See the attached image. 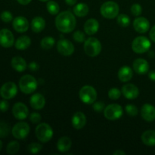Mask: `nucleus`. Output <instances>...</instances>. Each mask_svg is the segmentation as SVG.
<instances>
[{
	"label": "nucleus",
	"mask_w": 155,
	"mask_h": 155,
	"mask_svg": "<svg viewBox=\"0 0 155 155\" xmlns=\"http://www.w3.org/2000/svg\"><path fill=\"white\" fill-rule=\"evenodd\" d=\"M149 36H150V38H151V40H152L153 42H155V25L151 29Z\"/></svg>",
	"instance_id": "c03bdc74"
},
{
	"label": "nucleus",
	"mask_w": 155,
	"mask_h": 155,
	"mask_svg": "<svg viewBox=\"0 0 155 155\" xmlns=\"http://www.w3.org/2000/svg\"><path fill=\"white\" fill-rule=\"evenodd\" d=\"M89 6L86 3H78L74 8V13L75 14L76 16L80 18L86 16L89 13Z\"/></svg>",
	"instance_id": "cd10ccee"
},
{
	"label": "nucleus",
	"mask_w": 155,
	"mask_h": 155,
	"mask_svg": "<svg viewBox=\"0 0 155 155\" xmlns=\"http://www.w3.org/2000/svg\"><path fill=\"white\" fill-rule=\"evenodd\" d=\"M124 114L122 107L117 104H111L105 107L104 115L106 119L109 120H116L120 119Z\"/></svg>",
	"instance_id": "6e6552de"
},
{
	"label": "nucleus",
	"mask_w": 155,
	"mask_h": 155,
	"mask_svg": "<svg viewBox=\"0 0 155 155\" xmlns=\"http://www.w3.org/2000/svg\"><path fill=\"white\" fill-rule=\"evenodd\" d=\"M71 145H72V142L71 139L67 136H63L58 141L57 148L60 152H67L71 149Z\"/></svg>",
	"instance_id": "5701e85b"
},
{
	"label": "nucleus",
	"mask_w": 155,
	"mask_h": 155,
	"mask_svg": "<svg viewBox=\"0 0 155 155\" xmlns=\"http://www.w3.org/2000/svg\"><path fill=\"white\" fill-rule=\"evenodd\" d=\"M142 141L145 145L148 146L155 145V131L147 130L142 135Z\"/></svg>",
	"instance_id": "a878e982"
},
{
	"label": "nucleus",
	"mask_w": 155,
	"mask_h": 155,
	"mask_svg": "<svg viewBox=\"0 0 155 155\" xmlns=\"http://www.w3.org/2000/svg\"><path fill=\"white\" fill-rule=\"evenodd\" d=\"M133 70L128 66L122 67L118 71V78L120 81L124 82V83L130 81L133 78Z\"/></svg>",
	"instance_id": "4be33fe9"
},
{
	"label": "nucleus",
	"mask_w": 155,
	"mask_h": 155,
	"mask_svg": "<svg viewBox=\"0 0 155 155\" xmlns=\"http://www.w3.org/2000/svg\"><path fill=\"white\" fill-rule=\"evenodd\" d=\"M127 114L131 117H135L138 114V108L134 104H127L125 107Z\"/></svg>",
	"instance_id": "c9c22d12"
},
{
	"label": "nucleus",
	"mask_w": 155,
	"mask_h": 155,
	"mask_svg": "<svg viewBox=\"0 0 155 155\" xmlns=\"http://www.w3.org/2000/svg\"><path fill=\"white\" fill-rule=\"evenodd\" d=\"M54 42L55 41H54V38H52L51 36H46L42 39L40 45L41 47L44 49H50L54 46Z\"/></svg>",
	"instance_id": "c85d7f7f"
},
{
	"label": "nucleus",
	"mask_w": 155,
	"mask_h": 155,
	"mask_svg": "<svg viewBox=\"0 0 155 155\" xmlns=\"http://www.w3.org/2000/svg\"><path fill=\"white\" fill-rule=\"evenodd\" d=\"M10 133L9 124L5 122H0V138H5L8 136Z\"/></svg>",
	"instance_id": "473e14b6"
},
{
	"label": "nucleus",
	"mask_w": 155,
	"mask_h": 155,
	"mask_svg": "<svg viewBox=\"0 0 155 155\" xmlns=\"http://www.w3.org/2000/svg\"><path fill=\"white\" fill-rule=\"evenodd\" d=\"M42 149V145L39 143L33 142L28 146V151L32 154H37Z\"/></svg>",
	"instance_id": "72a5a7b5"
},
{
	"label": "nucleus",
	"mask_w": 155,
	"mask_h": 155,
	"mask_svg": "<svg viewBox=\"0 0 155 155\" xmlns=\"http://www.w3.org/2000/svg\"><path fill=\"white\" fill-rule=\"evenodd\" d=\"M77 20L69 11H64L58 15L55 18V26L61 33H71L75 29Z\"/></svg>",
	"instance_id": "f257e3e1"
},
{
	"label": "nucleus",
	"mask_w": 155,
	"mask_h": 155,
	"mask_svg": "<svg viewBox=\"0 0 155 155\" xmlns=\"http://www.w3.org/2000/svg\"><path fill=\"white\" fill-rule=\"evenodd\" d=\"M35 134H36L38 140L40 141L41 142L45 143L51 140V139L52 138L53 130L52 128L48 124L42 123L36 127Z\"/></svg>",
	"instance_id": "7ed1b4c3"
},
{
	"label": "nucleus",
	"mask_w": 155,
	"mask_h": 155,
	"mask_svg": "<svg viewBox=\"0 0 155 155\" xmlns=\"http://www.w3.org/2000/svg\"><path fill=\"white\" fill-rule=\"evenodd\" d=\"M30 128L27 123L20 122L15 124L12 130V133L15 139H24L30 133Z\"/></svg>",
	"instance_id": "1a4fd4ad"
},
{
	"label": "nucleus",
	"mask_w": 155,
	"mask_h": 155,
	"mask_svg": "<svg viewBox=\"0 0 155 155\" xmlns=\"http://www.w3.org/2000/svg\"><path fill=\"white\" fill-rule=\"evenodd\" d=\"M126 153L124 151H121V150H117L116 151L114 152V155H120V154H125Z\"/></svg>",
	"instance_id": "09e8293b"
},
{
	"label": "nucleus",
	"mask_w": 155,
	"mask_h": 155,
	"mask_svg": "<svg viewBox=\"0 0 155 155\" xmlns=\"http://www.w3.org/2000/svg\"><path fill=\"white\" fill-rule=\"evenodd\" d=\"M99 28V24L98 21L94 18L87 20L84 24V30L87 35H94L97 33Z\"/></svg>",
	"instance_id": "412c9836"
},
{
	"label": "nucleus",
	"mask_w": 155,
	"mask_h": 155,
	"mask_svg": "<svg viewBox=\"0 0 155 155\" xmlns=\"http://www.w3.org/2000/svg\"><path fill=\"white\" fill-rule=\"evenodd\" d=\"M20 148V145L17 141H12L9 142L6 148V151L8 154H15L18 152Z\"/></svg>",
	"instance_id": "7c9ffc66"
},
{
	"label": "nucleus",
	"mask_w": 155,
	"mask_h": 155,
	"mask_svg": "<svg viewBox=\"0 0 155 155\" xmlns=\"http://www.w3.org/2000/svg\"><path fill=\"white\" fill-rule=\"evenodd\" d=\"M117 23L120 27H127L130 24V18L125 14H120L117 17Z\"/></svg>",
	"instance_id": "2f4dec72"
},
{
	"label": "nucleus",
	"mask_w": 155,
	"mask_h": 155,
	"mask_svg": "<svg viewBox=\"0 0 155 155\" xmlns=\"http://www.w3.org/2000/svg\"><path fill=\"white\" fill-rule=\"evenodd\" d=\"M120 8L116 2L113 1H108L102 4L100 8L101 15L107 19H113L118 16Z\"/></svg>",
	"instance_id": "20e7f679"
},
{
	"label": "nucleus",
	"mask_w": 155,
	"mask_h": 155,
	"mask_svg": "<svg viewBox=\"0 0 155 155\" xmlns=\"http://www.w3.org/2000/svg\"><path fill=\"white\" fill-rule=\"evenodd\" d=\"M104 108H105L104 103L101 102V101H97L93 104V109L96 112H101L104 110Z\"/></svg>",
	"instance_id": "a19ab883"
},
{
	"label": "nucleus",
	"mask_w": 155,
	"mask_h": 155,
	"mask_svg": "<svg viewBox=\"0 0 155 155\" xmlns=\"http://www.w3.org/2000/svg\"><path fill=\"white\" fill-rule=\"evenodd\" d=\"M64 1L68 5H74L75 4H77V0H64Z\"/></svg>",
	"instance_id": "49530a36"
},
{
	"label": "nucleus",
	"mask_w": 155,
	"mask_h": 155,
	"mask_svg": "<svg viewBox=\"0 0 155 155\" xmlns=\"http://www.w3.org/2000/svg\"><path fill=\"white\" fill-rule=\"evenodd\" d=\"M122 93L127 99H135L139 96V90L134 84L128 83L122 87Z\"/></svg>",
	"instance_id": "2eb2a0df"
},
{
	"label": "nucleus",
	"mask_w": 155,
	"mask_h": 155,
	"mask_svg": "<svg viewBox=\"0 0 155 155\" xmlns=\"http://www.w3.org/2000/svg\"><path fill=\"white\" fill-rule=\"evenodd\" d=\"M19 87L24 94H31L37 88V81L33 76L27 74L23 76L20 80Z\"/></svg>",
	"instance_id": "f03ea898"
},
{
	"label": "nucleus",
	"mask_w": 155,
	"mask_h": 155,
	"mask_svg": "<svg viewBox=\"0 0 155 155\" xmlns=\"http://www.w3.org/2000/svg\"><path fill=\"white\" fill-rule=\"evenodd\" d=\"M74 39L76 41V42H83L84 41H86V36H85V34L83 32L80 31V30H77L75 33H74Z\"/></svg>",
	"instance_id": "e433bc0d"
},
{
	"label": "nucleus",
	"mask_w": 155,
	"mask_h": 155,
	"mask_svg": "<svg viewBox=\"0 0 155 155\" xmlns=\"http://www.w3.org/2000/svg\"><path fill=\"white\" fill-rule=\"evenodd\" d=\"M141 115L145 120L151 122L155 120V107L150 104H145L141 109Z\"/></svg>",
	"instance_id": "f3484780"
},
{
	"label": "nucleus",
	"mask_w": 155,
	"mask_h": 155,
	"mask_svg": "<svg viewBox=\"0 0 155 155\" xmlns=\"http://www.w3.org/2000/svg\"><path fill=\"white\" fill-rule=\"evenodd\" d=\"M84 51L87 55L95 57L98 55L101 51V44L98 39L90 37L85 41Z\"/></svg>",
	"instance_id": "39448f33"
},
{
	"label": "nucleus",
	"mask_w": 155,
	"mask_h": 155,
	"mask_svg": "<svg viewBox=\"0 0 155 155\" xmlns=\"http://www.w3.org/2000/svg\"><path fill=\"white\" fill-rule=\"evenodd\" d=\"M133 70L139 74H145L149 71V64L146 60L142 58L136 59L133 62Z\"/></svg>",
	"instance_id": "a211bd4d"
},
{
	"label": "nucleus",
	"mask_w": 155,
	"mask_h": 155,
	"mask_svg": "<svg viewBox=\"0 0 155 155\" xmlns=\"http://www.w3.org/2000/svg\"><path fill=\"white\" fill-rule=\"evenodd\" d=\"M9 108V103L6 99L0 101V110L2 112H6Z\"/></svg>",
	"instance_id": "79ce46f5"
},
{
	"label": "nucleus",
	"mask_w": 155,
	"mask_h": 155,
	"mask_svg": "<svg viewBox=\"0 0 155 155\" xmlns=\"http://www.w3.org/2000/svg\"><path fill=\"white\" fill-rule=\"evenodd\" d=\"M15 37L12 32L8 29L0 30V45L4 48H10L14 45Z\"/></svg>",
	"instance_id": "ddd939ff"
},
{
	"label": "nucleus",
	"mask_w": 155,
	"mask_h": 155,
	"mask_svg": "<svg viewBox=\"0 0 155 155\" xmlns=\"http://www.w3.org/2000/svg\"><path fill=\"white\" fill-rule=\"evenodd\" d=\"M2 141L0 140V151L2 150Z\"/></svg>",
	"instance_id": "8fccbe9b"
},
{
	"label": "nucleus",
	"mask_w": 155,
	"mask_h": 155,
	"mask_svg": "<svg viewBox=\"0 0 155 155\" xmlns=\"http://www.w3.org/2000/svg\"><path fill=\"white\" fill-rule=\"evenodd\" d=\"M18 93V87L13 82H7L0 88V95L4 99L13 98Z\"/></svg>",
	"instance_id": "9d476101"
},
{
	"label": "nucleus",
	"mask_w": 155,
	"mask_h": 155,
	"mask_svg": "<svg viewBox=\"0 0 155 155\" xmlns=\"http://www.w3.org/2000/svg\"><path fill=\"white\" fill-rule=\"evenodd\" d=\"M148 77H149L150 80L155 81V71H150L149 74H148Z\"/></svg>",
	"instance_id": "a18cd8bd"
},
{
	"label": "nucleus",
	"mask_w": 155,
	"mask_h": 155,
	"mask_svg": "<svg viewBox=\"0 0 155 155\" xmlns=\"http://www.w3.org/2000/svg\"><path fill=\"white\" fill-rule=\"evenodd\" d=\"M46 8L48 12L52 15H58L60 11V7H59L58 4L54 1H48L46 5Z\"/></svg>",
	"instance_id": "c756f323"
},
{
	"label": "nucleus",
	"mask_w": 155,
	"mask_h": 155,
	"mask_svg": "<svg viewBox=\"0 0 155 155\" xmlns=\"http://www.w3.org/2000/svg\"><path fill=\"white\" fill-rule=\"evenodd\" d=\"M12 66L18 72H23L27 68V63L23 58L16 56L12 58Z\"/></svg>",
	"instance_id": "393cba45"
},
{
	"label": "nucleus",
	"mask_w": 155,
	"mask_h": 155,
	"mask_svg": "<svg viewBox=\"0 0 155 155\" xmlns=\"http://www.w3.org/2000/svg\"><path fill=\"white\" fill-rule=\"evenodd\" d=\"M31 45V39L27 36H20L15 42V48L18 50H25Z\"/></svg>",
	"instance_id": "bb28decb"
},
{
	"label": "nucleus",
	"mask_w": 155,
	"mask_h": 155,
	"mask_svg": "<svg viewBox=\"0 0 155 155\" xmlns=\"http://www.w3.org/2000/svg\"><path fill=\"white\" fill-rule=\"evenodd\" d=\"M12 26L15 31L18 33H24L29 28V22L26 18L23 16H18L13 20Z\"/></svg>",
	"instance_id": "dca6fc26"
},
{
	"label": "nucleus",
	"mask_w": 155,
	"mask_h": 155,
	"mask_svg": "<svg viewBox=\"0 0 155 155\" xmlns=\"http://www.w3.org/2000/svg\"><path fill=\"white\" fill-rule=\"evenodd\" d=\"M29 69L31 71H36L39 69V65L36 62H31V63L29 64Z\"/></svg>",
	"instance_id": "37998d69"
},
{
	"label": "nucleus",
	"mask_w": 155,
	"mask_h": 155,
	"mask_svg": "<svg viewBox=\"0 0 155 155\" xmlns=\"http://www.w3.org/2000/svg\"><path fill=\"white\" fill-rule=\"evenodd\" d=\"M18 2L21 5H28L32 0H17Z\"/></svg>",
	"instance_id": "de8ad7c7"
},
{
	"label": "nucleus",
	"mask_w": 155,
	"mask_h": 155,
	"mask_svg": "<svg viewBox=\"0 0 155 155\" xmlns=\"http://www.w3.org/2000/svg\"><path fill=\"white\" fill-rule=\"evenodd\" d=\"M57 49L60 54L65 56L71 55L74 52V46L72 42L66 39H60L57 43Z\"/></svg>",
	"instance_id": "9b49d317"
},
{
	"label": "nucleus",
	"mask_w": 155,
	"mask_h": 155,
	"mask_svg": "<svg viewBox=\"0 0 155 155\" xmlns=\"http://www.w3.org/2000/svg\"><path fill=\"white\" fill-rule=\"evenodd\" d=\"M72 122L73 127L77 130H81L82 128L86 126V115L83 112H76L72 117Z\"/></svg>",
	"instance_id": "6ab92c4d"
},
{
	"label": "nucleus",
	"mask_w": 155,
	"mask_h": 155,
	"mask_svg": "<svg viewBox=\"0 0 155 155\" xmlns=\"http://www.w3.org/2000/svg\"><path fill=\"white\" fill-rule=\"evenodd\" d=\"M39 1H41V2H47V1H48V0H39Z\"/></svg>",
	"instance_id": "3c124183"
},
{
	"label": "nucleus",
	"mask_w": 155,
	"mask_h": 155,
	"mask_svg": "<svg viewBox=\"0 0 155 155\" xmlns=\"http://www.w3.org/2000/svg\"><path fill=\"white\" fill-rule=\"evenodd\" d=\"M121 92L117 88H112L108 92V97L112 100H117L120 97Z\"/></svg>",
	"instance_id": "f704fd0d"
},
{
	"label": "nucleus",
	"mask_w": 155,
	"mask_h": 155,
	"mask_svg": "<svg viewBox=\"0 0 155 155\" xmlns=\"http://www.w3.org/2000/svg\"><path fill=\"white\" fill-rule=\"evenodd\" d=\"M131 12L134 16L136 17H139L140 16L142 12V6L140 5L139 4H133L131 7Z\"/></svg>",
	"instance_id": "4c0bfd02"
},
{
	"label": "nucleus",
	"mask_w": 155,
	"mask_h": 155,
	"mask_svg": "<svg viewBox=\"0 0 155 155\" xmlns=\"http://www.w3.org/2000/svg\"><path fill=\"white\" fill-rule=\"evenodd\" d=\"M30 106L36 110H41L45 104V99L43 95L40 93H36L33 95L30 100Z\"/></svg>",
	"instance_id": "aec40b11"
},
{
	"label": "nucleus",
	"mask_w": 155,
	"mask_h": 155,
	"mask_svg": "<svg viewBox=\"0 0 155 155\" xmlns=\"http://www.w3.org/2000/svg\"><path fill=\"white\" fill-rule=\"evenodd\" d=\"M133 27L135 30L139 33H145L149 30L150 23L148 19L143 17H138L133 21Z\"/></svg>",
	"instance_id": "4468645a"
},
{
	"label": "nucleus",
	"mask_w": 155,
	"mask_h": 155,
	"mask_svg": "<svg viewBox=\"0 0 155 155\" xmlns=\"http://www.w3.org/2000/svg\"><path fill=\"white\" fill-rule=\"evenodd\" d=\"M0 18H1L2 21L5 23H9L12 21L13 19V16H12V14L10 12H8V11H5L0 15Z\"/></svg>",
	"instance_id": "58836bf2"
},
{
	"label": "nucleus",
	"mask_w": 155,
	"mask_h": 155,
	"mask_svg": "<svg viewBox=\"0 0 155 155\" xmlns=\"http://www.w3.org/2000/svg\"><path fill=\"white\" fill-rule=\"evenodd\" d=\"M41 119H42L41 115L39 113H36V112H33L30 115V120L33 124H38V123L40 122Z\"/></svg>",
	"instance_id": "ea45409f"
},
{
	"label": "nucleus",
	"mask_w": 155,
	"mask_h": 155,
	"mask_svg": "<svg viewBox=\"0 0 155 155\" xmlns=\"http://www.w3.org/2000/svg\"><path fill=\"white\" fill-rule=\"evenodd\" d=\"M151 43L149 39L145 36H138L132 43V48L134 52L137 54H142L149 50Z\"/></svg>",
	"instance_id": "0eeeda50"
},
{
	"label": "nucleus",
	"mask_w": 155,
	"mask_h": 155,
	"mask_svg": "<svg viewBox=\"0 0 155 155\" xmlns=\"http://www.w3.org/2000/svg\"><path fill=\"white\" fill-rule=\"evenodd\" d=\"M12 114L17 120H23L29 116V110L24 103L18 102L15 104L12 108Z\"/></svg>",
	"instance_id": "f8f14e48"
},
{
	"label": "nucleus",
	"mask_w": 155,
	"mask_h": 155,
	"mask_svg": "<svg viewBox=\"0 0 155 155\" xmlns=\"http://www.w3.org/2000/svg\"><path fill=\"white\" fill-rule=\"evenodd\" d=\"M80 98L83 103L91 104L95 103L97 99V92L92 86H84L80 90Z\"/></svg>",
	"instance_id": "423d86ee"
},
{
	"label": "nucleus",
	"mask_w": 155,
	"mask_h": 155,
	"mask_svg": "<svg viewBox=\"0 0 155 155\" xmlns=\"http://www.w3.org/2000/svg\"><path fill=\"white\" fill-rule=\"evenodd\" d=\"M45 27V21L42 17H36L31 21V29L34 33H40Z\"/></svg>",
	"instance_id": "b1692460"
}]
</instances>
